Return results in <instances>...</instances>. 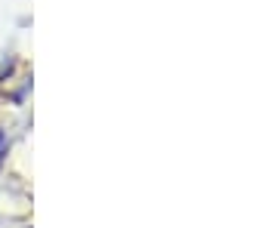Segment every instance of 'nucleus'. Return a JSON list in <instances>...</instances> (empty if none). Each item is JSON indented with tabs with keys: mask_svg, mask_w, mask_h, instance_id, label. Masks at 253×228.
<instances>
[{
	"mask_svg": "<svg viewBox=\"0 0 253 228\" xmlns=\"http://www.w3.org/2000/svg\"><path fill=\"white\" fill-rule=\"evenodd\" d=\"M0 145H3V136H0Z\"/></svg>",
	"mask_w": 253,
	"mask_h": 228,
	"instance_id": "obj_1",
	"label": "nucleus"
}]
</instances>
